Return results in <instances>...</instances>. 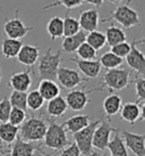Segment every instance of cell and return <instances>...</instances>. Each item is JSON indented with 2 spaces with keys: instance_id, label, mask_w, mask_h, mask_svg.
Instances as JSON below:
<instances>
[{
  "instance_id": "6da1fadb",
  "label": "cell",
  "mask_w": 145,
  "mask_h": 156,
  "mask_svg": "<svg viewBox=\"0 0 145 156\" xmlns=\"http://www.w3.org/2000/svg\"><path fill=\"white\" fill-rule=\"evenodd\" d=\"M61 50H57L52 52L51 47H49L44 51L42 56L38 59V74L40 80H52L55 81L57 76L58 69L60 67L62 57H61Z\"/></svg>"
},
{
  "instance_id": "7a4b0ae2",
  "label": "cell",
  "mask_w": 145,
  "mask_h": 156,
  "mask_svg": "<svg viewBox=\"0 0 145 156\" xmlns=\"http://www.w3.org/2000/svg\"><path fill=\"white\" fill-rule=\"evenodd\" d=\"M109 21L118 22L125 30H130L134 26L141 25L140 15L135 9L130 7V0H127L125 4L119 5L108 17L100 20V23H107Z\"/></svg>"
},
{
  "instance_id": "3957f363",
  "label": "cell",
  "mask_w": 145,
  "mask_h": 156,
  "mask_svg": "<svg viewBox=\"0 0 145 156\" xmlns=\"http://www.w3.org/2000/svg\"><path fill=\"white\" fill-rule=\"evenodd\" d=\"M47 128L48 124L46 120H43L41 117L32 116L31 119H27L21 126L18 137L27 143L41 141L44 138Z\"/></svg>"
},
{
  "instance_id": "277c9868",
  "label": "cell",
  "mask_w": 145,
  "mask_h": 156,
  "mask_svg": "<svg viewBox=\"0 0 145 156\" xmlns=\"http://www.w3.org/2000/svg\"><path fill=\"white\" fill-rule=\"evenodd\" d=\"M47 121L49 122V126H48L47 132L43 138L46 147L56 151V152L67 147L69 145V140L64 128L58 123H56L51 117H49Z\"/></svg>"
},
{
  "instance_id": "5b68a950",
  "label": "cell",
  "mask_w": 145,
  "mask_h": 156,
  "mask_svg": "<svg viewBox=\"0 0 145 156\" xmlns=\"http://www.w3.org/2000/svg\"><path fill=\"white\" fill-rule=\"evenodd\" d=\"M130 81V72L125 69H107L103 75L102 86L99 87V90H103L104 88L109 89L110 92L123 90L129 84Z\"/></svg>"
},
{
  "instance_id": "8992f818",
  "label": "cell",
  "mask_w": 145,
  "mask_h": 156,
  "mask_svg": "<svg viewBox=\"0 0 145 156\" xmlns=\"http://www.w3.org/2000/svg\"><path fill=\"white\" fill-rule=\"evenodd\" d=\"M100 121L91 122L85 129L81 130L79 132L74 134V144L76 145L81 155L83 156H98L96 153L93 152V147H92V140H93V133L95 128L98 126Z\"/></svg>"
},
{
  "instance_id": "52a82bcc",
  "label": "cell",
  "mask_w": 145,
  "mask_h": 156,
  "mask_svg": "<svg viewBox=\"0 0 145 156\" xmlns=\"http://www.w3.org/2000/svg\"><path fill=\"white\" fill-rule=\"evenodd\" d=\"M33 30V27L26 26L19 18V9L15 10V17L12 20H6V23L4 25L5 34L7 35V38L10 39L21 40L24 38L27 33H30Z\"/></svg>"
},
{
  "instance_id": "ba28073f",
  "label": "cell",
  "mask_w": 145,
  "mask_h": 156,
  "mask_svg": "<svg viewBox=\"0 0 145 156\" xmlns=\"http://www.w3.org/2000/svg\"><path fill=\"white\" fill-rule=\"evenodd\" d=\"M144 44V39L134 40L130 47V51L126 56V62H127L128 66L135 71L140 76L145 75V56L144 54L137 48L138 44Z\"/></svg>"
},
{
  "instance_id": "9c48e42d",
  "label": "cell",
  "mask_w": 145,
  "mask_h": 156,
  "mask_svg": "<svg viewBox=\"0 0 145 156\" xmlns=\"http://www.w3.org/2000/svg\"><path fill=\"white\" fill-rule=\"evenodd\" d=\"M56 79L58 80L60 86L64 87L65 89H74L82 83L89 81V79L82 78V75L76 69H68V67H59Z\"/></svg>"
},
{
  "instance_id": "30bf717a",
  "label": "cell",
  "mask_w": 145,
  "mask_h": 156,
  "mask_svg": "<svg viewBox=\"0 0 145 156\" xmlns=\"http://www.w3.org/2000/svg\"><path fill=\"white\" fill-rule=\"evenodd\" d=\"M113 131H115V128H112L109 122L101 121L94 130L92 147L96 148L99 151H106Z\"/></svg>"
},
{
  "instance_id": "8fae6325",
  "label": "cell",
  "mask_w": 145,
  "mask_h": 156,
  "mask_svg": "<svg viewBox=\"0 0 145 156\" xmlns=\"http://www.w3.org/2000/svg\"><path fill=\"white\" fill-rule=\"evenodd\" d=\"M95 90H99V88L96 89H92V90H84V89H78V90H72L69 91L68 94L65 97L67 107L72 111H83L85 109V107L90 103V98H89V94L93 92Z\"/></svg>"
},
{
  "instance_id": "7c38bea8",
  "label": "cell",
  "mask_w": 145,
  "mask_h": 156,
  "mask_svg": "<svg viewBox=\"0 0 145 156\" xmlns=\"http://www.w3.org/2000/svg\"><path fill=\"white\" fill-rule=\"evenodd\" d=\"M126 148H129L136 156H145V136L136 134L126 130H120Z\"/></svg>"
},
{
  "instance_id": "4fadbf2b",
  "label": "cell",
  "mask_w": 145,
  "mask_h": 156,
  "mask_svg": "<svg viewBox=\"0 0 145 156\" xmlns=\"http://www.w3.org/2000/svg\"><path fill=\"white\" fill-rule=\"evenodd\" d=\"M33 83L32 78V69H24L22 72L13 73L9 79L8 86L14 91H21V92H27L30 90L31 86Z\"/></svg>"
},
{
  "instance_id": "5bb4252c",
  "label": "cell",
  "mask_w": 145,
  "mask_h": 156,
  "mask_svg": "<svg viewBox=\"0 0 145 156\" xmlns=\"http://www.w3.org/2000/svg\"><path fill=\"white\" fill-rule=\"evenodd\" d=\"M39 57H40V48L38 46L23 44L16 58L22 65L32 67L34 64H36Z\"/></svg>"
},
{
  "instance_id": "9a60e30c",
  "label": "cell",
  "mask_w": 145,
  "mask_h": 156,
  "mask_svg": "<svg viewBox=\"0 0 145 156\" xmlns=\"http://www.w3.org/2000/svg\"><path fill=\"white\" fill-rule=\"evenodd\" d=\"M79 27L84 32H92L98 29L100 24V15L96 9H86L79 15Z\"/></svg>"
},
{
  "instance_id": "2e32d148",
  "label": "cell",
  "mask_w": 145,
  "mask_h": 156,
  "mask_svg": "<svg viewBox=\"0 0 145 156\" xmlns=\"http://www.w3.org/2000/svg\"><path fill=\"white\" fill-rule=\"evenodd\" d=\"M70 62H74L78 69L86 76V79H95L99 76L101 72V65L98 59L93 61H84L79 58H70Z\"/></svg>"
},
{
  "instance_id": "e0dca14e",
  "label": "cell",
  "mask_w": 145,
  "mask_h": 156,
  "mask_svg": "<svg viewBox=\"0 0 145 156\" xmlns=\"http://www.w3.org/2000/svg\"><path fill=\"white\" fill-rule=\"evenodd\" d=\"M120 116L121 120L134 124L137 121H143L145 115L141 112V105L137 103H126L120 108Z\"/></svg>"
},
{
  "instance_id": "ac0fdd59",
  "label": "cell",
  "mask_w": 145,
  "mask_h": 156,
  "mask_svg": "<svg viewBox=\"0 0 145 156\" xmlns=\"http://www.w3.org/2000/svg\"><path fill=\"white\" fill-rule=\"evenodd\" d=\"M90 123L91 120L89 115H75V116H72L69 117L68 120H66L61 124V126L65 129V131H68L70 133L75 134L83 129H85Z\"/></svg>"
},
{
  "instance_id": "d6986e66",
  "label": "cell",
  "mask_w": 145,
  "mask_h": 156,
  "mask_svg": "<svg viewBox=\"0 0 145 156\" xmlns=\"http://www.w3.org/2000/svg\"><path fill=\"white\" fill-rule=\"evenodd\" d=\"M86 40V32L79 31L78 33L72 35V37H65L61 44V51L67 52V54H72L76 52L78 47L82 44H84Z\"/></svg>"
},
{
  "instance_id": "ffe728a7",
  "label": "cell",
  "mask_w": 145,
  "mask_h": 156,
  "mask_svg": "<svg viewBox=\"0 0 145 156\" xmlns=\"http://www.w3.org/2000/svg\"><path fill=\"white\" fill-rule=\"evenodd\" d=\"M107 149H109L111 156H129L127 152V148L125 146V143L121 134H120L119 129H115L113 136L110 139V141L108 144Z\"/></svg>"
},
{
  "instance_id": "44dd1931",
  "label": "cell",
  "mask_w": 145,
  "mask_h": 156,
  "mask_svg": "<svg viewBox=\"0 0 145 156\" xmlns=\"http://www.w3.org/2000/svg\"><path fill=\"white\" fill-rule=\"evenodd\" d=\"M123 106V99L119 95L111 94L107 96L103 100V111L106 114V117H112L117 115L120 112V108Z\"/></svg>"
},
{
  "instance_id": "7402d4cb",
  "label": "cell",
  "mask_w": 145,
  "mask_h": 156,
  "mask_svg": "<svg viewBox=\"0 0 145 156\" xmlns=\"http://www.w3.org/2000/svg\"><path fill=\"white\" fill-rule=\"evenodd\" d=\"M38 91L44 100H51L60 96L59 86L52 80H41L39 83Z\"/></svg>"
},
{
  "instance_id": "603a6c76",
  "label": "cell",
  "mask_w": 145,
  "mask_h": 156,
  "mask_svg": "<svg viewBox=\"0 0 145 156\" xmlns=\"http://www.w3.org/2000/svg\"><path fill=\"white\" fill-rule=\"evenodd\" d=\"M22 46H23L22 40L5 38L1 41V55L7 59H13L17 57Z\"/></svg>"
},
{
  "instance_id": "cb8c5ba5",
  "label": "cell",
  "mask_w": 145,
  "mask_h": 156,
  "mask_svg": "<svg viewBox=\"0 0 145 156\" xmlns=\"http://www.w3.org/2000/svg\"><path fill=\"white\" fill-rule=\"evenodd\" d=\"M39 146H35L32 143L22 140L19 137L10 147V156H33L35 149Z\"/></svg>"
},
{
  "instance_id": "d4e9b609",
  "label": "cell",
  "mask_w": 145,
  "mask_h": 156,
  "mask_svg": "<svg viewBox=\"0 0 145 156\" xmlns=\"http://www.w3.org/2000/svg\"><path fill=\"white\" fill-rule=\"evenodd\" d=\"M67 108H68V107H67V104H66L65 97L58 96V97H56V98L48 101L47 114L51 117V119L60 117L66 113Z\"/></svg>"
},
{
  "instance_id": "484cf974",
  "label": "cell",
  "mask_w": 145,
  "mask_h": 156,
  "mask_svg": "<svg viewBox=\"0 0 145 156\" xmlns=\"http://www.w3.org/2000/svg\"><path fill=\"white\" fill-rule=\"evenodd\" d=\"M19 128L10 124L8 122L0 123V140L6 145H13L18 138Z\"/></svg>"
},
{
  "instance_id": "4316f807",
  "label": "cell",
  "mask_w": 145,
  "mask_h": 156,
  "mask_svg": "<svg viewBox=\"0 0 145 156\" xmlns=\"http://www.w3.org/2000/svg\"><path fill=\"white\" fill-rule=\"evenodd\" d=\"M106 40H107V44L110 47H113L116 44L125 42L127 40V35L125 33V31L120 27H117L115 25H110L106 30Z\"/></svg>"
},
{
  "instance_id": "83f0119b",
  "label": "cell",
  "mask_w": 145,
  "mask_h": 156,
  "mask_svg": "<svg viewBox=\"0 0 145 156\" xmlns=\"http://www.w3.org/2000/svg\"><path fill=\"white\" fill-rule=\"evenodd\" d=\"M47 31L50 39L53 41L56 39H59L64 37V23H62V18L59 16H55L52 17L47 24Z\"/></svg>"
},
{
  "instance_id": "f1b7e54d",
  "label": "cell",
  "mask_w": 145,
  "mask_h": 156,
  "mask_svg": "<svg viewBox=\"0 0 145 156\" xmlns=\"http://www.w3.org/2000/svg\"><path fill=\"white\" fill-rule=\"evenodd\" d=\"M85 42L87 44H90L94 50L98 51L107 44V40H106V35L103 32L95 30L92 31V32H89V34H86Z\"/></svg>"
},
{
  "instance_id": "f546056e",
  "label": "cell",
  "mask_w": 145,
  "mask_h": 156,
  "mask_svg": "<svg viewBox=\"0 0 145 156\" xmlns=\"http://www.w3.org/2000/svg\"><path fill=\"white\" fill-rule=\"evenodd\" d=\"M99 62H100V65L103 66L104 69H118V67H120V66L123 65L124 59L119 58L118 56H116L115 54H112L111 51H107L100 57Z\"/></svg>"
},
{
  "instance_id": "4dcf8cb0",
  "label": "cell",
  "mask_w": 145,
  "mask_h": 156,
  "mask_svg": "<svg viewBox=\"0 0 145 156\" xmlns=\"http://www.w3.org/2000/svg\"><path fill=\"white\" fill-rule=\"evenodd\" d=\"M46 100L42 98V96L40 95L38 90L30 91L26 96V105L27 109H30L32 112H38L43 107Z\"/></svg>"
},
{
  "instance_id": "1f68e13d",
  "label": "cell",
  "mask_w": 145,
  "mask_h": 156,
  "mask_svg": "<svg viewBox=\"0 0 145 156\" xmlns=\"http://www.w3.org/2000/svg\"><path fill=\"white\" fill-rule=\"evenodd\" d=\"M62 23H64V38L65 37H72V35L76 34L81 31L78 20L70 17L68 12L66 13V16L62 20Z\"/></svg>"
},
{
  "instance_id": "d6a6232c",
  "label": "cell",
  "mask_w": 145,
  "mask_h": 156,
  "mask_svg": "<svg viewBox=\"0 0 145 156\" xmlns=\"http://www.w3.org/2000/svg\"><path fill=\"white\" fill-rule=\"evenodd\" d=\"M26 96L27 92H21V91H12L9 96V103L13 108H19L22 111L27 112V105H26Z\"/></svg>"
},
{
  "instance_id": "836d02e7",
  "label": "cell",
  "mask_w": 145,
  "mask_h": 156,
  "mask_svg": "<svg viewBox=\"0 0 145 156\" xmlns=\"http://www.w3.org/2000/svg\"><path fill=\"white\" fill-rule=\"evenodd\" d=\"M83 4H84V0H57V1H53V2H50V4L43 6L42 9L48 10V9L58 7V6H64L65 8L67 9H75L82 6Z\"/></svg>"
},
{
  "instance_id": "e575fe53",
  "label": "cell",
  "mask_w": 145,
  "mask_h": 156,
  "mask_svg": "<svg viewBox=\"0 0 145 156\" xmlns=\"http://www.w3.org/2000/svg\"><path fill=\"white\" fill-rule=\"evenodd\" d=\"M76 54L79 59H84V61H93L96 58V50H94L93 48L86 42L82 44L78 47V49L76 50Z\"/></svg>"
},
{
  "instance_id": "d590c367",
  "label": "cell",
  "mask_w": 145,
  "mask_h": 156,
  "mask_svg": "<svg viewBox=\"0 0 145 156\" xmlns=\"http://www.w3.org/2000/svg\"><path fill=\"white\" fill-rule=\"evenodd\" d=\"M26 121V112L19 108H12L8 117V123L15 126H19Z\"/></svg>"
},
{
  "instance_id": "8d00e7d4",
  "label": "cell",
  "mask_w": 145,
  "mask_h": 156,
  "mask_svg": "<svg viewBox=\"0 0 145 156\" xmlns=\"http://www.w3.org/2000/svg\"><path fill=\"white\" fill-rule=\"evenodd\" d=\"M135 82V89H136L137 104L145 103V80L143 76H136L134 80Z\"/></svg>"
},
{
  "instance_id": "74e56055",
  "label": "cell",
  "mask_w": 145,
  "mask_h": 156,
  "mask_svg": "<svg viewBox=\"0 0 145 156\" xmlns=\"http://www.w3.org/2000/svg\"><path fill=\"white\" fill-rule=\"evenodd\" d=\"M12 105L9 103L8 97H4L0 100V123L8 122V117L12 111Z\"/></svg>"
},
{
  "instance_id": "f35d334b",
  "label": "cell",
  "mask_w": 145,
  "mask_h": 156,
  "mask_svg": "<svg viewBox=\"0 0 145 156\" xmlns=\"http://www.w3.org/2000/svg\"><path fill=\"white\" fill-rule=\"evenodd\" d=\"M130 47H132V44H128L127 41H125V42H121V44H118L113 46V47H111L110 51L112 54H115L116 56H118L119 58L124 59L130 51Z\"/></svg>"
},
{
  "instance_id": "ab89813d",
  "label": "cell",
  "mask_w": 145,
  "mask_h": 156,
  "mask_svg": "<svg viewBox=\"0 0 145 156\" xmlns=\"http://www.w3.org/2000/svg\"><path fill=\"white\" fill-rule=\"evenodd\" d=\"M59 156H81V152L75 144H69L67 147L61 149L59 153Z\"/></svg>"
},
{
  "instance_id": "60d3db41",
  "label": "cell",
  "mask_w": 145,
  "mask_h": 156,
  "mask_svg": "<svg viewBox=\"0 0 145 156\" xmlns=\"http://www.w3.org/2000/svg\"><path fill=\"white\" fill-rule=\"evenodd\" d=\"M10 145H6L0 140V156H5L10 153Z\"/></svg>"
},
{
  "instance_id": "b9f144b4",
  "label": "cell",
  "mask_w": 145,
  "mask_h": 156,
  "mask_svg": "<svg viewBox=\"0 0 145 156\" xmlns=\"http://www.w3.org/2000/svg\"><path fill=\"white\" fill-rule=\"evenodd\" d=\"M103 1H104V0H84V2L93 5L94 7H101L103 5Z\"/></svg>"
},
{
  "instance_id": "7bdbcfd3",
  "label": "cell",
  "mask_w": 145,
  "mask_h": 156,
  "mask_svg": "<svg viewBox=\"0 0 145 156\" xmlns=\"http://www.w3.org/2000/svg\"><path fill=\"white\" fill-rule=\"evenodd\" d=\"M33 156H48V155H46V154L41 151V147L39 146V147L35 149V152H34V154H33ZM50 156H55V155L52 154V155H50Z\"/></svg>"
},
{
  "instance_id": "ee69618b",
  "label": "cell",
  "mask_w": 145,
  "mask_h": 156,
  "mask_svg": "<svg viewBox=\"0 0 145 156\" xmlns=\"http://www.w3.org/2000/svg\"><path fill=\"white\" fill-rule=\"evenodd\" d=\"M107 1H109L111 4H119L121 0H107Z\"/></svg>"
},
{
  "instance_id": "f6af8a7d",
  "label": "cell",
  "mask_w": 145,
  "mask_h": 156,
  "mask_svg": "<svg viewBox=\"0 0 145 156\" xmlns=\"http://www.w3.org/2000/svg\"><path fill=\"white\" fill-rule=\"evenodd\" d=\"M1 80H2V71L0 69V82H1Z\"/></svg>"
},
{
  "instance_id": "bcb514c9",
  "label": "cell",
  "mask_w": 145,
  "mask_h": 156,
  "mask_svg": "<svg viewBox=\"0 0 145 156\" xmlns=\"http://www.w3.org/2000/svg\"><path fill=\"white\" fill-rule=\"evenodd\" d=\"M98 156H99V155H98Z\"/></svg>"
}]
</instances>
